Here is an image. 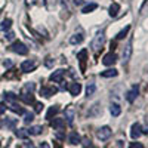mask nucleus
<instances>
[{
  "mask_svg": "<svg viewBox=\"0 0 148 148\" xmlns=\"http://www.w3.org/2000/svg\"><path fill=\"white\" fill-rule=\"evenodd\" d=\"M104 43H105V33L104 31H99L95 37H93V40H92V49L95 52H98L99 49H102V46H104Z\"/></svg>",
  "mask_w": 148,
  "mask_h": 148,
  "instance_id": "1",
  "label": "nucleus"
},
{
  "mask_svg": "<svg viewBox=\"0 0 148 148\" xmlns=\"http://www.w3.org/2000/svg\"><path fill=\"white\" fill-rule=\"evenodd\" d=\"M10 49H12V51H14L15 53H18V55H27V52H28L27 46L24 45V43H21V42L12 43V45H10Z\"/></svg>",
  "mask_w": 148,
  "mask_h": 148,
  "instance_id": "2",
  "label": "nucleus"
},
{
  "mask_svg": "<svg viewBox=\"0 0 148 148\" xmlns=\"http://www.w3.org/2000/svg\"><path fill=\"white\" fill-rule=\"evenodd\" d=\"M111 129L108 127V126H102V127H99L98 129V132H96V135H98V138L99 139H102V141H105V139H108L110 136H111Z\"/></svg>",
  "mask_w": 148,
  "mask_h": 148,
  "instance_id": "3",
  "label": "nucleus"
},
{
  "mask_svg": "<svg viewBox=\"0 0 148 148\" xmlns=\"http://www.w3.org/2000/svg\"><path fill=\"white\" fill-rule=\"evenodd\" d=\"M116 61H117V55H116L114 52H110V53H107V55L104 56L102 64L107 65V67H110V65H114V64H116Z\"/></svg>",
  "mask_w": 148,
  "mask_h": 148,
  "instance_id": "4",
  "label": "nucleus"
},
{
  "mask_svg": "<svg viewBox=\"0 0 148 148\" xmlns=\"http://www.w3.org/2000/svg\"><path fill=\"white\" fill-rule=\"evenodd\" d=\"M141 135H142V127H141L139 123H135V125H132V127H130V136H132L133 139H138Z\"/></svg>",
  "mask_w": 148,
  "mask_h": 148,
  "instance_id": "5",
  "label": "nucleus"
},
{
  "mask_svg": "<svg viewBox=\"0 0 148 148\" xmlns=\"http://www.w3.org/2000/svg\"><path fill=\"white\" fill-rule=\"evenodd\" d=\"M34 68H36L34 61H24V62L21 64V71H24V73H31Z\"/></svg>",
  "mask_w": 148,
  "mask_h": 148,
  "instance_id": "6",
  "label": "nucleus"
},
{
  "mask_svg": "<svg viewBox=\"0 0 148 148\" xmlns=\"http://www.w3.org/2000/svg\"><path fill=\"white\" fill-rule=\"evenodd\" d=\"M62 77H64V70H56L51 74V80L55 83H61L62 82Z\"/></svg>",
  "mask_w": 148,
  "mask_h": 148,
  "instance_id": "7",
  "label": "nucleus"
},
{
  "mask_svg": "<svg viewBox=\"0 0 148 148\" xmlns=\"http://www.w3.org/2000/svg\"><path fill=\"white\" fill-rule=\"evenodd\" d=\"M68 90H70V93L73 95V96H77L79 93H80V90H82V84L80 83H71L70 86H68Z\"/></svg>",
  "mask_w": 148,
  "mask_h": 148,
  "instance_id": "8",
  "label": "nucleus"
},
{
  "mask_svg": "<svg viewBox=\"0 0 148 148\" xmlns=\"http://www.w3.org/2000/svg\"><path fill=\"white\" fill-rule=\"evenodd\" d=\"M136 96H138V86H133V88L126 93V99L129 102H133L135 99H136Z\"/></svg>",
  "mask_w": 148,
  "mask_h": 148,
  "instance_id": "9",
  "label": "nucleus"
},
{
  "mask_svg": "<svg viewBox=\"0 0 148 148\" xmlns=\"http://www.w3.org/2000/svg\"><path fill=\"white\" fill-rule=\"evenodd\" d=\"M80 141H82V138H80V135H79L77 132H71V133L68 135V142H70V144L77 145V144H80Z\"/></svg>",
  "mask_w": 148,
  "mask_h": 148,
  "instance_id": "10",
  "label": "nucleus"
},
{
  "mask_svg": "<svg viewBox=\"0 0 148 148\" xmlns=\"http://www.w3.org/2000/svg\"><path fill=\"white\" fill-rule=\"evenodd\" d=\"M130 55H132V42H129L125 47V51H123V61L127 62V61L130 59Z\"/></svg>",
  "mask_w": 148,
  "mask_h": 148,
  "instance_id": "11",
  "label": "nucleus"
},
{
  "mask_svg": "<svg viewBox=\"0 0 148 148\" xmlns=\"http://www.w3.org/2000/svg\"><path fill=\"white\" fill-rule=\"evenodd\" d=\"M51 126L55 127V129H62V127L65 126V121H64V119H58V117H55L53 120H51Z\"/></svg>",
  "mask_w": 148,
  "mask_h": 148,
  "instance_id": "12",
  "label": "nucleus"
},
{
  "mask_svg": "<svg viewBox=\"0 0 148 148\" xmlns=\"http://www.w3.org/2000/svg\"><path fill=\"white\" fill-rule=\"evenodd\" d=\"M117 74H119V71H117L116 68H110V70L102 71V73H101V76L105 77V79H111V77H116Z\"/></svg>",
  "mask_w": 148,
  "mask_h": 148,
  "instance_id": "13",
  "label": "nucleus"
},
{
  "mask_svg": "<svg viewBox=\"0 0 148 148\" xmlns=\"http://www.w3.org/2000/svg\"><path fill=\"white\" fill-rule=\"evenodd\" d=\"M56 92H58L56 88H42V89H40V93H42L43 96H46V98L52 96V95L56 93Z\"/></svg>",
  "mask_w": 148,
  "mask_h": 148,
  "instance_id": "14",
  "label": "nucleus"
},
{
  "mask_svg": "<svg viewBox=\"0 0 148 148\" xmlns=\"http://www.w3.org/2000/svg\"><path fill=\"white\" fill-rule=\"evenodd\" d=\"M21 99L25 102V104H33L34 102V95L33 93H27V92H22Z\"/></svg>",
  "mask_w": 148,
  "mask_h": 148,
  "instance_id": "15",
  "label": "nucleus"
},
{
  "mask_svg": "<svg viewBox=\"0 0 148 148\" xmlns=\"http://www.w3.org/2000/svg\"><path fill=\"white\" fill-rule=\"evenodd\" d=\"M119 10H120V5L119 3H113L110 6V9H108V14H110V16H117Z\"/></svg>",
  "mask_w": 148,
  "mask_h": 148,
  "instance_id": "16",
  "label": "nucleus"
},
{
  "mask_svg": "<svg viewBox=\"0 0 148 148\" xmlns=\"http://www.w3.org/2000/svg\"><path fill=\"white\" fill-rule=\"evenodd\" d=\"M110 113H111V116H114V117L120 116V113H121V107H120L119 104H113V105L110 107Z\"/></svg>",
  "mask_w": 148,
  "mask_h": 148,
  "instance_id": "17",
  "label": "nucleus"
},
{
  "mask_svg": "<svg viewBox=\"0 0 148 148\" xmlns=\"http://www.w3.org/2000/svg\"><path fill=\"white\" fill-rule=\"evenodd\" d=\"M83 42V36L82 34H73L70 37V43L71 45H80Z\"/></svg>",
  "mask_w": 148,
  "mask_h": 148,
  "instance_id": "18",
  "label": "nucleus"
},
{
  "mask_svg": "<svg viewBox=\"0 0 148 148\" xmlns=\"http://www.w3.org/2000/svg\"><path fill=\"white\" fill-rule=\"evenodd\" d=\"M64 114H65V119H67V121H68V125H71L73 120H74V110H73V108H67V110L64 111Z\"/></svg>",
  "mask_w": 148,
  "mask_h": 148,
  "instance_id": "19",
  "label": "nucleus"
},
{
  "mask_svg": "<svg viewBox=\"0 0 148 148\" xmlns=\"http://www.w3.org/2000/svg\"><path fill=\"white\" fill-rule=\"evenodd\" d=\"M10 27H12V21L9 18L8 19H3L2 24H0V30H2V31H8Z\"/></svg>",
  "mask_w": 148,
  "mask_h": 148,
  "instance_id": "20",
  "label": "nucleus"
},
{
  "mask_svg": "<svg viewBox=\"0 0 148 148\" xmlns=\"http://www.w3.org/2000/svg\"><path fill=\"white\" fill-rule=\"evenodd\" d=\"M58 111H59V108H58L56 105L51 107V108H49V111H47V114H46V119H47V120H52V117L58 113Z\"/></svg>",
  "mask_w": 148,
  "mask_h": 148,
  "instance_id": "21",
  "label": "nucleus"
},
{
  "mask_svg": "<svg viewBox=\"0 0 148 148\" xmlns=\"http://www.w3.org/2000/svg\"><path fill=\"white\" fill-rule=\"evenodd\" d=\"M86 55H88V51L86 49H83V51H80L77 53V58L80 59V62H82V68L84 70V61H86Z\"/></svg>",
  "mask_w": 148,
  "mask_h": 148,
  "instance_id": "22",
  "label": "nucleus"
},
{
  "mask_svg": "<svg viewBox=\"0 0 148 148\" xmlns=\"http://www.w3.org/2000/svg\"><path fill=\"white\" fill-rule=\"evenodd\" d=\"M30 135H40L43 132V127L42 126H31L28 130H27Z\"/></svg>",
  "mask_w": 148,
  "mask_h": 148,
  "instance_id": "23",
  "label": "nucleus"
},
{
  "mask_svg": "<svg viewBox=\"0 0 148 148\" xmlns=\"http://www.w3.org/2000/svg\"><path fill=\"white\" fill-rule=\"evenodd\" d=\"M9 108H10V111H14V113H18V114H24V113H25V111H24V108L19 107V105H16L15 102H12Z\"/></svg>",
  "mask_w": 148,
  "mask_h": 148,
  "instance_id": "24",
  "label": "nucleus"
},
{
  "mask_svg": "<svg viewBox=\"0 0 148 148\" xmlns=\"http://www.w3.org/2000/svg\"><path fill=\"white\" fill-rule=\"evenodd\" d=\"M15 125H16V120H15V119H10V117H6V119H5V126H6V127L14 129Z\"/></svg>",
  "mask_w": 148,
  "mask_h": 148,
  "instance_id": "25",
  "label": "nucleus"
},
{
  "mask_svg": "<svg viewBox=\"0 0 148 148\" xmlns=\"http://www.w3.org/2000/svg\"><path fill=\"white\" fill-rule=\"evenodd\" d=\"M5 98H6V101H9V102H15L18 99V95H15L14 92H6Z\"/></svg>",
  "mask_w": 148,
  "mask_h": 148,
  "instance_id": "26",
  "label": "nucleus"
},
{
  "mask_svg": "<svg viewBox=\"0 0 148 148\" xmlns=\"http://www.w3.org/2000/svg\"><path fill=\"white\" fill-rule=\"evenodd\" d=\"M129 30H130V27H129V25H127V27H125V28H123V30H121V31H120V33L116 36V39H117V40L125 39V37H126V34L129 33Z\"/></svg>",
  "mask_w": 148,
  "mask_h": 148,
  "instance_id": "27",
  "label": "nucleus"
},
{
  "mask_svg": "<svg viewBox=\"0 0 148 148\" xmlns=\"http://www.w3.org/2000/svg\"><path fill=\"white\" fill-rule=\"evenodd\" d=\"M15 135L18 138H21V139H25L28 136V132L25 129H18V130H15Z\"/></svg>",
  "mask_w": 148,
  "mask_h": 148,
  "instance_id": "28",
  "label": "nucleus"
},
{
  "mask_svg": "<svg viewBox=\"0 0 148 148\" xmlns=\"http://www.w3.org/2000/svg\"><path fill=\"white\" fill-rule=\"evenodd\" d=\"M98 6H96V3H90V5H88V6H86V8H83V14H90V12L92 10H95Z\"/></svg>",
  "mask_w": 148,
  "mask_h": 148,
  "instance_id": "29",
  "label": "nucleus"
},
{
  "mask_svg": "<svg viewBox=\"0 0 148 148\" xmlns=\"http://www.w3.org/2000/svg\"><path fill=\"white\" fill-rule=\"evenodd\" d=\"M80 144H83V148H93V144H92V141L89 138H83L80 141Z\"/></svg>",
  "mask_w": 148,
  "mask_h": 148,
  "instance_id": "30",
  "label": "nucleus"
},
{
  "mask_svg": "<svg viewBox=\"0 0 148 148\" xmlns=\"http://www.w3.org/2000/svg\"><path fill=\"white\" fill-rule=\"evenodd\" d=\"M25 116H24V123L25 125H28V123H31L33 120H34V114L33 113H24Z\"/></svg>",
  "mask_w": 148,
  "mask_h": 148,
  "instance_id": "31",
  "label": "nucleus"
},
{
  "mask_svg": "<svg viewBox=\"0 0 148 148\" xmlns=\"http://www.w3.org/2000/svg\"><path fill=\"white\" fill-rule=\"evenodd\" d=\"M95 84L93 83H89L88 84V88H86V95H88V96H90V95H93L95 93Z\"/></svg>",
  "mask_w": 148,
  "mask_h": 148,
  "instance_id": "32",
  "label": "nucleus"
},
{
  "mask_svg": "<svg viewBox=\"0 0 148 148\" xmlns=\"http://www.w3.org/2000/svg\"><path fill=\"white\" fill-rule=\"evenodd\" d=\"M43 104L42 102H36V105H34V111L36 113H42V110H43Z\"/></svg>",
  "mask_w": 148,
  "mask_h": 148,
  "instance_id": "33",
  "label": "nucleus"
},
{
  "mask_svg": "<svg viewBox=\"0 0 148 148\" xmlns=\"http://www.w3.org/2000/svg\"><path fill=\"white\" fill-rule=\"evenodd\" d=\"M129 148H144V145H142L141 142H132V144L129 145Z\"/></svg>",
  "mask_w": 148,
  "mask_h": 148,
  "instance_id": "34",
  "label": "nucleus"
},
{
  "mask_svg": "<svg viewBox=\"0 0 148 148\" xmlns=\"http://www.w3.org/2000/svg\"><path fill=\"white\" fill-rule=\"evenodd\" d=\"M3 65H5L6 68H10L12 65H14V62H12L10 59H6V61H3Z\"/></svg>",
  "mask_w": 148,
  "mask_h": 148,
  "instance_id": "35",
  "label": "nucleus"
},
{
  "mask_svg": "<svg viewBox=\"0 0 148 148\" xmlns=\"http://www.w3.org/2000/svg\"><path fill=\"white\" fill-rule=\"evenodd\" d=\"M45 64H46V67H52V65H53V59H52V58H46Z\"/></svg>",
  "mask_w": 148,
  "mask_h": 148,
  "instance_id": "36",
  "label": "nucleus"
},
{
  "mask_svg": "<svg viewBox=\"0 0 148 148\" xmlns=\"http://www.w3.org/2000/svg\"><path fill=\"white\" fill-rule=\"evenodd\" d=\"M24 90H34V84L33 83H28V84H25V88H24Z\"/></svg>",
  "mask_w": 148,
  "mask_h": 148,
  "instance_id": "37",
  "label": "nucleus"
},
{
  "mask_svg": "<svg viewBox=\"0 0 148 148\" xmlns=\"http://www.w3.org/2000/svg\"><path fill=\"white\" fill-rule=\"evenodd\" d=\"M5 110H6V105H5L3 102H0V116L5 113Z\"/></svg>",
  "mask_w": 148,
  "mask_h": 148,
  "instance_id": "38",
  "label": "nucleus"
},
{
  "mask_svg": "<svg viewBox=\"0 0 148 148\" xmlns=\"http://www.w3.org/2000/svg\"><path fill=\"white\" fill-rule=\"evenodd\" d=\"M14 36H15L14 33H12V31H9V33L6 34V39H8V40H12V39H14Z\"/></svg>",
  "mask_w": 148,
  "mask_h": 148,
  "instance_id": "39",
  "label": "nucleus"
},
{
  "mask_svg": "<svg viewBox=\"0 0 148 148\" xmlns=\"http://www.w3.org/2000/svg\"><path fill=\"white\" fill-rule=\"evenodd\" d=\"M74 5H77V6H82L83 5V0H73Z\"/></svg>",
  "mask_w": 148,
  "mask_h": 148,
  "instance_id": "40",
  "label": "nucleus"
},
{
  "mask_svg": "<svg viewBox=\"0 0 148 148\" xmlns=\"http://www.w3.org/2000/svg\"><path fill=\"white\" fill-rule=\"evenodd\" d=\"M40 148H51V147H49V144H47V142H42Z\"/></svg>",
  "mask_w": 148,
  "mask_h": 148,
  "instance_id": "41",
  "label": "nucleus"
},
{
  "mask_svg": "<svg viewBox=\"0 0 148 148\" xmlns=\"http://www.w3.org/2000/svg\"><path fill=\"white\" fill-rule=\"evenodd\" d=\"M142 130H144V132H145V133H148V123H147V125H145V127H144V129H142Z\"/></svg>",
  "mask_w": 148,
  "mask_h": 148,
  "instance_id": "42",
  "label": "nucleus"
},
{
  "mask_svg": "<svg viewBox=\"0 0 148 148\" xmlns=\"http://www.w3.org/2000/svg\"><path fill=\"white\" fill-rule=\"evenodd\" d=\"M34 2H36V0H27V3H28V5H34Z\"/></svg>",
  "mask_w": 148,
  "mask_h": 148,
  "instance_id": "43",
  "label": "nucleus"
},
{
  "mask_svg": "<svg viewBox=\"0 0 148 148\" xmlns=\"http://www.w3.org/2000/svg\"><path fill=\"white\" fill-rule=\"evenodd\" d=\"M147 123H148V117H147Z\"/></svg>",
  "mask_w": 148,
  "mask_h": 148,
  "instance_id": "44",
  "label": "nucleus"
},
{
  "mask_svg": "<svg viewBox=\"0 0 148 148\" xmlns=\"http://www.w3.org/2000/svg\"><path fill=\"white\" fill-rule=\"evenodd\" d=\"M0 145H2V144H0Z\"/></svg>",
  "mask_w": 148,
  "mask_h": 148,
  "instance_id": "45",
  "label": "nucleus"
}]
</instances>
